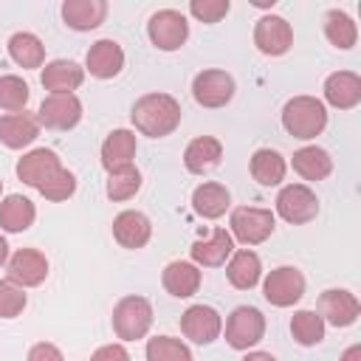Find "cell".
Here are the masks:
<instances>
[{
	"label": "cell",
	"mask_w": 361,
	"mask_h": 361,
	"mask_svg": "<svg viewBox=\"0 0 361 361\" xmlns=\"http://www.w3.org/2000/svg\"><path fill=\"white\" fill-rule=\"evenodd\" d=\"M37 121L48 130H73L82 121V102L76 93H51L37 110Z\"/></svg>",
	"instance_id": "cell-9"
},
{
	"label": "cell",
	"mask_w": 361,
	"mask_h": 361,
	"mask_svg": "<svg viewBox=\"0 0 361 361\" xmlns=\"http://www.w3.org/2000/svg\"><path fill=\"white\" fill-rule=\"evenodd\" d=\"M107 3L104 0H65L62 3V20L73 31H93L104 23Z\"/></svg>",
	"instance_id": "cell-19"
},
{
	"label": "cell",
	"mask_w": 361,
	"mask_h": 361,
	"mask_svg": "<svg viewBox=\"0 0 361 361\" xmlns=\"http://www.w3.org/2000/svg\"><path fill=\"white\" fill-rule=\"evenodd\" d=\"M34 217H37V209H34V203L28 197H23V195H6L0 200V228L17 234V231L31 228Z\"/></svg>",
	"instance_id": "cell-29"
},
{
	"label": "cell",
	"mask_w": 361,
	"mask_h": 361,
	"mask_svg": "<svg viewBox=\"0 0 361 361\" xmlns=\"http://www.w3.org/2000/svg\"><path fill=\"white\" fill-rule=\"evenodd\" d=\"M226 276H228V282H231L237 290H251V288L259 282V276H262V262H259V257H257L251 248L234 251V254L228 257Z\"/></svg>",
	"instance_id": "cell-26"
},
{
	"label": "cell",
	"mask_w": 361,
	"mask_h": 361,
	"mask_svg": "<svg viewBox=\"0 0 361 361\" xmlns=\"http://www.w3.org/2000/svg\"><path fill=\"white\" fill-rule=\"evenodd\" d=\"M324 37L330 39V45H336L341 51H350L355 45V39H358V28H355V23H353L350 14L333 8L324 17Z\"/></svg>",
	"instance_id": "cell-32"
},
{
	"label": "cell",
	"mask_w": 361,
	"mask_h": 361,
	"mask_svg": "<svg viewBox=\"0 0 361 361\" xmlns=\"http://www.w3.org/2000/svg\"><path fill=\"white\" fill-rule=\"evenodd\" d=\"M8 262V243H6V237H0V268Z\"/></svg>",
	"instance_id": "cell-44"
},
{
	"label": "cell",
	"mask_w": 361,
	"mask_h": 361,
	"mask_svg": "<svg viewBox=\"0 0 361 361\" xmlns=\"http://www.w3.org/2000/svg\"><path fill=\"white\" fill-rule=\"evenodd\" d=\"M124 68V51L116 39H96L90 48H87V56H85V71L96 79H113L118 76Z\"/></svg>",
	"instance_id": "cell-15"
},
{
	"label": "cell",
	"mask_w": 361,
	"mask_h": 361,
	"mask_svg": "<svg viewBox=\"0 0 361 361\" xmlns=\"http://www.w3.org/2000/svg\"><path fill=\"white\" fill-rule=\"evenodd\" d=\"M282 127L293 138H316L327 127V110L324 102L316 96H293L282 107Z\"/></svg>",
	"instance_id": "cell-2"
},
{
	"label": "cell",
	"mask_w": 361,
	"mask_h": 361,
	"mask_svg": "<svg viewBox=\"0 0 361 361\" xmlns=\"http://www.w3.org/2000/svg\"><path fill=\"white\" fill-rule=\"evenodd\" d=\"M192 96L203 107H226L234 99V79L231 73L217 71V68L200 71L192 82Z\"/></svg>",
	"instance_id": "cell-11"
},
{
	"label": "cell",
	"mask_w": 361,
	"mask_h": 361,
	"mask_svg": "<svg viewBox=\"0 0 361 361\" xmlns=\"http://www.w3.org/2000/svg\"><path fill=\"white\" fill-rule=\"evenodd\" d=\"M56 169H62L59 155H56L54 149H45V147L31 149V152H25V155L17 161V178H20L23 183L34 186V189H39Z\"/></svg>",
	"instance_id": "cell-16"
},
{
	"label": "cell",
	"mask_w": 361,
	"mask_h": 361,
	"mask_svg": "<svg viewBox=\"0 0 361 361\" xmlns=\"http://www.w3.org/2000/svg\"><path fill=\"white\" fill-rule=\"evenodd\" d=\"M147 361H192V353L180 338L155 336L147 341Z\"/></svg>",
	"instance_id": "cell-35"
},
{
	"label": "cell",
	"mask_w": 361,
	"mask_h": 361,
	"mask_svg": "<svg viewBox=\"0 0 361 361\" xmlns=\"http://www.w3.org/2000/svg\"><path fill=\"white\" fill-rule=\"evenodd\" d=\"M228 8H231L228 0H192L189 3L192 17H197L200 23H220L228 14Z\"/></svg>",
	"instance_id": "cell-39"
},
{
	"label": "cell",
	"mask_w": 361,
	"mask_h": 361,
	"mask_svg": "<svg viewBox=\"0 0 361 361\" xmlns=\"http://www.w3.org/2000/svg\"><path fill=\"white\" fill-rule=\"evenodd\" d=\"M220 158H223V144L214 135H197L183 149V166L192 175H203V172L214 169L220 164Z\"/></svg>",
	"instance_id": "cell-23"
},
{
	"label": "cell",
	"mask_w": 361,
	"mask_h": 361,
	"mask_svg": "<svg viewBox=\"0 0 361 361\" xmlns=\"http://www.w3.org/2000/svg\"><path fill=\"white\" fill-rule=\"evenodd\" d=\"M135 130L149 138H164L178 130L180 124V104L169 93H147L133 104L130 113Z\"/></svg>",
	"instance_id": "cell-1"
},
{
	"label": "cell",
	"mask_w": 361,
	"mask_h": 361,
	"mask_svg": "<svg viewBox=\"0 0 361 361\" xmlns=\"http://www.w3.org/2000/svg\"><path fill=\"white\" fill-rule=\"evenodd\" d=\"M285 172H288V164L285 158L271 149V147H262L251 155V175L259 186H276L285 180Z\"/></svg>",
	"instance_id": "cell-30"
},
{
	"label": "cell",
	"mask_w": 361,
	"mask_h": 361,
	"mask_svg": "<svg viewBox=\"0 0 361 361\" xmlns=\"http://www.w3.org/2000/svg\"><path fill=\"white\" fill-rule=\"evenodd\" d=\"M361 313V305L355 299V293L344 290V288H330L319 296V316L322 322L333 324V327H350Z\"/></svg>",
	"instance_id": "cell-13"
},
{
	"label": "cell",
	"mask_w": 361,
	"mask_h": 361,
	"mask_svg": "<svg viewBox=\"0 0 361 361\" xmlns=\"http://www.w3.org/2000/svg\"><path fill=\"white\" fill-rule=\"evenodd\" d=\"M28 361H65L59 347L56 344H48V341H39L28 350Z\"/></svg>",
	"instance_id": "cell-40"
},
{
	"label": "cell",
	"mask_w": 361,
	"mask_h": 361,
	"mask_svg": "<svg viewBox=\"0 0 361 361\" xmlns=\"http://www.w3.org/2000/svg\"><path fill=\"white\" fill-rule=\"evenodd\" d=\"M243 361H276L271 353H262V350H257V353H248Z\"/></svg>",
	"instance_id": "cell-43"
},
{
	"label": "cell",
	"mask_w": 361,
	"mask_h": 361,
	"mask_svg": "<svg viewBox=\"0 0 361 361\" xmlns=\"http://www.w3.org/2000/svg\"><path fill=\"white\" fill-rule=\"evenodd\" d=\"M141 189V172L130 164L121 169H113L107 175V197L110 200H130Z\"/></svg>",
	"instance_id": "cell-34"
},
{
	"label": "cell",
	"mask_w": 361,
	"mask_h": 361,
	"mask_svg": "<svg viewBox=\"0 0 361 361\" xmlns=\"http://www.w3.org/2000/svg\"><path fill=\"white\" fill-rule=\"evenodd\" d=\"M23 307H25V290L11 279H0V316L14 319L23 313Z\"/></svg>",
	"instance_id": "cell-38"
},
{
	"label": "cell",
	"mask_w": 361,
	"mask_h": 361,
	"mask_svg": "<svg viewBox=\"0 0 361 361\" xmlns=\"http://www.w3.org/2000/svg\"><path fill=\"white\" fill-rule=\"evenodd\" d=\"M290 164H293V172L302 175L305 180H324L333 172V158L322 147H302V149H296Z\"/></svg>",
	"instance_id": "cell-28"
},
{
	"label": "cell",
	"mask_w": 361,
	"mask_h": 361,
	"mask_svg": "<svg viewBox=\"0 0 361 361\" xmlns=\"http://www.w3.org/2000/svg\"><path fill=\"white\" fill-rule=\"evenodd\" d=\"M276 214L293 226L310 223L319 214V197L305 183H288L276 195Z\"/></svg>",
	"instance_id": "cell-5"
},
{
	"label": "cell",
	"mask_w": 361,
	"mask_h": 361,
	"mask_svg": "<svg viewBox=\"0 0 361 361\" xmlns=\"http://www.w3.org/2000/svg\"><path fill=\"white\" fill-rule=\"evenodd\" d=\"M223 330V319L209 305H192L180 316V333L195 344H212Z\"/></svg>",
	"instance_id": "cell-12"
},
{
	"label": "cell",
	"mask_w": 361,
	"mask_h": 361,
	"mask_svg": "<svg viewBox=\"0 0 361 361\" xmlns=\"http://www.w3.org/2000/svg\"><path fill=\"white\" fill-rule=\"evenodd\" d=\"M290 333L302 347H313L324 338V322L316 310H296L290 319Z\"/></svg>",
	"instance_id": "cell-33"
},
{
	"label": "cell",
	"mask_w": 361,
	"mask_h": 361,
	"mask_svg": "<svg viewBox=\"0 0 361 361\" xmlns=\"http://www.w3.org/2000/svg\"><path fill=\"white\" fill-rule=\"evenodd\" d=\"M152 327V305L144 296H124L113 307V330L121 341H138Z\"/></svg>",
	"instance_id": "cell-3"
},
{
	"label": "cell",
	"mask_w": 361,
	"mask_h": 361,
	"mask_svg": "<svg viewBox=\"0 0 361 361\" xmlns=\"http://www.w3.org/2000/svg\"><path fill=\"white\" fill-rule=\"evenodd\" d=\"M341 361H361V344L347 347V350H344V355H341Z\"/></svg>",
	"instance_id": "cell-42"
},
{
	"label": "cell",
	"mask_w": 361,
	"mask_h": 361,
	"mask_svg": "<svg viewBox=\"0 0 361 361\" xmlns=\"http://www.w3.org/2000/svg\"><path fill=\"white\" fill-rule=\"evenodd\" d=\"M73 192H76V178H73V172H68L65 166L56 169V172L39 186V195H42L45 200H54V203L68 200Z\"/></svg>",
	"instance_id": "cell-37"
},
{
	"label": "cell",
	"mask_w": 361,
	"mask_h": 361,
	"mask_svg": "<svg viewBox=\"0 0 361 361\" xmlns=\"http://www.w3.org/2000/svg\"><path fill=\"white\" fill-rule=\"evenodd\" d=\"M90 361H130V353L124 344H104L90 355Z\"/></svg>",
	"instance_id": "cell-41"
},
{
	"label": "cell",
	"mask_w": 361,
	"mask_h": 361,
	"mask_svg": "<svg viewBox=\"0 0 361 361\" xmlns=\"http://www.w3.org/2000/svg\"><path fill=\"white\" fill-rule=\"evenodd\" d=\"M262 293L274 307H290L305 296V276L293 265H279L265 276Z\"/></svg>",
	"instance_id": "cell-8"
},
{
	"label": "cell",
	"mask_w": 361,
	"mask_h": 361,
	"mask_svg": "<svg viewBox=\"0 0 361 361\" xmlns=\"http://www.w3.org/2000/svg\"><path fill=\"white\" fill-rule=\"evenodd\" d=\"M48 276V259L37 248H20L8 259V279L17 282L20 288H34L42 285Z\"/></svg>",
	"instance_id": "cell-14"
},
{
	"label": "cell",
	"mask_w": 361,
	"mask_h": 361,
	"mask_svg": "<svg viewBox=\"0 0 361 361\" xmlns=\"http://www.w3.org/2000/svg\"><path fill=\"white\" fill-rule=\"evenodd\" d=\"M135 149H138V144H135L133 130H113L102 144V166L107 172L130 166L133 158H135Z\"/></svg>",
	"instance_id": "cell-24"
},
{
	"label": "cell",
	"mask_w": 361,
	"mask_h": 361,
	"mask_svg": "<svg viewBox=\"0 0 361 361\" xmlns=\"http://www.w3.org/2000/svg\"><path fill=\"white\" fill-rule=\"evenodd\" d=\"M324 99L338 110H350L361 102V76L353 71H336L324 79Z\"/></svg>",
	"instance_id": "cell-20"
},
{
	"label": "cell",
	"mask_w": 361,
	"mask_h": 361,
	"mask_svg": "<svg viewBox=\"0 0 361 361\" xmlns=\"http://www.w3.org/2000/svg\"><path fill=\"white\" fill-rule=\"evenodd\" d=\"M231 237H237L243 245H259L265 243L274 228H276V217L271 209H257V206H237L231 212Z\"/></svg>",
	"instance_id": "cell-4"
},
{
	"label": "cell",
	"mask_w": 361,
	"mask_h": 361,
	"mask_svg": "<svg viewBox=\"0 0 361 361\" xmlns=\"http://www.w3.org/2000/svg\"><path fill=\"white\" fill-rule=\"evenodd\" d=\"M113 237L121 248H144L152 237V223L144 212L127 209L113 220Z\"/></svg>",
	"instance_id": "cell-17"
},
{
	"label": "cell",
	"mask_w": 361,
	"mask_h": 361,
	"mask_svg": "<svg viewBox=\"0 0 361 361\" xmlns=\"http://www.w3.org/2000/svg\"><path fill=\"white\" fill-rule=\"evenodd\" d=\"M265 336V316L257 307L240 305L231 310L228 322H226V341L231 350H248L254 344H259Z\"/></svg>",
	"instance_id": "cell-6"
},
{
	"label": "cell",
	"mask_w": 361,
	"mask_h": 361,
	"mask_svg": "<svg viewBox=\"0 0 361 361\" xmlns=\"http://www.w3.org/2000/svg\"><path fill=\"white\" fill-rule=\"evenodd\" d=\"M161 282L166 288V293L178 296V299H186L192 293H197L200 288V271L195 262H183V259H175L164 268L161 274Z\"/></svg>",
	"instance_id": "cell-27"
},
{
	"label": "cell",
	"mask_w": 361,
	"mask_h": 361,
	"mask_svg": "<svg viewBox=\"0 0 361 361\" xmlns=\"http://www.w3.org/2000/svg\"><path fill=\"white\" fill-rule=\"evenodd\" d=\"M8 56L20 65V68H42L45 62V45L37 34L31 31H17L8 39Z\"/></svg>",
	"instance_id": "cell-31"
},
{
	"label": "cell",
	"mask_w": 361,
	"mask_h": 361,
	"mask_svg": "<svg viewBox=\"0 0 361 361\" xmlns=\"http://www.w3.org/2000/svg\"><path fill=\"white\" fill-rule=\"evenodd\" d=\"M42 87L51 93H73L85 82V68H79L73 59H51L42 73Z\"/></svg>",
	"instance_id": "cell-21"
},
{
	"label": "cell",
	"mask_w": 361,
	"mask_h": 361,
	"mask_svg": "<svg viewBox=\"0 0 361 361\" xmlns=\"http://www.w3.org/2000/svg\"><path fill=\"white\" fill-rule=\"evenodd\" d=\"M254 45L265 56H282L293 45V28L279 14H265L254 25Z\"/></svg>",
	"instance_id": "cell-10"
},
{
	"label": "cell",
	"mask_w": 361,
	"mask_h": 361,
	"mask_svg": "<svg viewBox=\"0 0 361 361\" xmlns=\"http://www.w3.org/2000/svg\"><path fill=\"white\" fill-rule=\"evenodd\" d=\"M189 254H192L195 265H203V268L223 265V262L234 254V237H231L226 228H214L209 240H197V243H192Z\"/></svg>",
	"instance_id": "cell-22"
},
{
	"label": "cell",
	"mask_w": 361,
	"mask_h": 361,
	"mask_svg": "<svg viewBox=\"0 0 361 361\" xmlns=\"http://www.w3.org/2000/svg\"><path fill=\"white\" fill-rule=\"evenodd\" d=\"M39 135V121L37 116L20 110V113H6L0 116V144L8 149H23Z\"/></svg>",
	"instance_id": "cell-18"
},
{
	"label": "cell",
	"mask_w": 361,
	"mask_h": 361,
	"mask_svg": "<svg viewBox=\"0 0 361 361\" xmlns=\"http://www.w3.org/2000/svg\"><path fill=\"white\" fill-rule=\"evenodd\" d=\"M28 96H31V90H28V85L20 76H14V73L0 76V107L3 110H8V113L25 110Z\"/></svg>",
	"instance_id": "cell-36"
},
{
	"label": "cell",
	"mask_w": 361,
	"mask_h": 361,
	"mask_svg": "<svg viewBox=\"0 0 361 361\" xmlns=\"http://www.w3.org/2000/svg\"><path fill=\"white\" fill-rule=\"evenodd\" d=\"M0 195H3V180H0Z\"/></svg>",
	"instance_id": "cell-45"
},
{
	"label": "cell",
	"mask_w": 361,
	"mask_h": 361,
	"mask_svg": "<svg viewBox=\"0 0 361 361\" xmlns=\"http://www.w3.org/2000/svg\"><path fill=\"white\" fill-rule=\"evenodd\" d=\"M147 34H149V42L158 51H178L189 37V23H186V17L180 11L161 8V11H155L149 17Z\"/></svg>",
	"instance_id": "cell-7"
},
{
	"label": "cell",
	"mask_w": 361,
	"mask_h": 361,
	"mask_svg": "<svg viewBox=\"0 0 361 361\" xmlns=\"http://www.w3.org/2000/svg\"><path fill=\"white\" fill-rule=\"evenodd\" d=\"M231 206V195L223 183H214V180H206L200 183L195 192H192V209L206 217V220H217L226 214V209Z\"/></svg>",
	"instance_id": "cell-25"
}]
</instances>
